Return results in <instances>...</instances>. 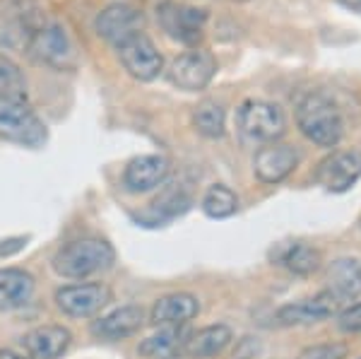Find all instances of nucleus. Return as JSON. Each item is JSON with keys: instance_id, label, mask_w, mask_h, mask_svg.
I'll return each instance as SVG.
<instances>
[{"instance_id": "1", "label": "nucleus", "mask_w": 361, "mask_h": 359, "mask_svg": "<svg viewBox=\"0 0 361 359\" xmlns=\"http://www.w3.org/2000/svg\"><path fill=\"white\" fill-rule=\"evenodd\" d=\"M296 123L311 142L335 147L345 133V118L337 104L323 92H311L296 107Z\"/></svg>"}, {"instance_id": "2", "label": "nucleus", "mask_w": 361, "mask_h": 359, "mask_svg": "<svg viewBox=\"0 0 361 359\" xmlns=\"http://www.w3.org/2000/svg\"><path fill=\"white\" fill-rule=\"evenodd\" d=\"M0 138L25 147H39L46 142L49 130L27 104V97L0 95Z\"/></svg>"}, {"instance_id": "3", "label": "nucleus", "mask_w": 361, "mask_h": 359, "mask_svg": "<svg viewBox=\"0 0 361 359\" xmlns=\"http://www.w3.org/2000/svg\"><path fill=\"white\" fill-rule=\"evenodd\" d=\"M114 263V248L102 239L70 241L54 256V268L63 277H90Z\"/></svg>"}, {"instance_id": "4", "label": "nucleus", "mask_w": 361, "mask_h": 359, "mask_svg": "<svg viewBox=\"0 0 361 359\" xmlns=\"http://www.w3.org/2000/svg\"><path fill=\"white\" fill-rule=\"evenodd\" d=\"M25 51L42 66L54 71H73L78 66V51L70 42L68 32L58 22H42L37 32L29 37Z\"/></svg>"}, {"instance_id": "5", "label": "nucleus", "mask_w": 361, "mask_h": 359, "mask_svg": "<svg viewBox=\"0 0 361 359\" xmlns=\"http://www.w3.org/2000/svg\"><path fill=\"white\" fill-rule=\"evenodd\" d=\"M157 17H159L161 29L176 42L190 46V49H195L202 42L207 25V10L166 0V3H161L157 8Z\"/></svg>"}, {"instance_id": "6", "label": "nucleus", "mask_w": 361, "mask_h": 359, "mask_svg": "<svg viewBox=\"0 0 361 359\" xmlns=\"http://www.w3.org/2000/svg\"><path fill=\"white\" fill-rule=\"evenodd\" d=\"M238 128L253 142H275L284 133V114L277 104L248 99L236 114Z\"/></svg>"}, {"instance_id": "7", "label": "nucleus", "mask_w": 361, "mask_h": 359, "mask_svg": "<svg viewBox=\"0 0 361 359\" xmlns=\"http://www.w3.org/2000/svg\"><path fill=\"white\" fill-rule=\"evenodd\" d=\"M214 75H217V58L200 46L180 54L169 68V80L183 92L205 90Z\"/></svg>"}, {"instance_id": "8", "label": "nucleus", "mask_w": 361, "mask_h": 359, "mask_svg": "<svg viewBox=\"0 0 361 359\" xmlns=\"http://www.w3.org/2000/svg\"><path fill=\"white\" fill-rule=\"evenodd\" d=\"M97 34L118 49L121 44L128 42L135 34H142L145 29V15L142 10H137L135 5L128 3H111L97 15L94 20Z\"/></svg>"}, {"instance_id": "9", "label": "nucleus", "mask_w": 361, "mask_h": 359, "mask_svg": "<svg viewBox=\"0 0 361 359\" xmlns=\"http://www.w3.org/2000/svg\"><path fill=\"white\" fill-rule=\"evenodd\" d=\"M118 58L123 63L130 78L140 80V83H152L164 71V58L157 51V46L147 34H135L128 42L118 46Z\"/></svg>"}, {"instance_id": "10", "label": "nucleus", "mask_w": 361, "mask_h": 359, "mask_svg": "<svg viewBox=\"0 0 361 359\" xmlns=\"http://www.w3.org/2000/svg\"><path fill=\"white\" fill-rule=\"evenodd\" d=\"M361 178V152L359 150H345L335 152L328 159L320 162L316 171V181L325 190L345 193Z\"/></svg>"}, {"instance_id": "11", "label": "nucleus", "mask_w": 361, "mask_h": 359, "mask_svg": "<svg viewBox=\"0 0 361 359\" xmlns=\"http://www.w3.org/2000/svg\"><path fill=\"white\" fill-rule=\"evenodd\" d=\"M296 164H299V152L292 145L267 142L255 152L253 171L263 183H279L296 169Z\"/></svg>"}, {"instance_id": "12", "label": "nucleus", "mask_w": 361, "mask_h": 359, "mask_svg": "<svg viewBox=\"0 0 361 359\" xmlns=\"http://www.w3.org/2000/svg\"><path fill=\"white\" fill-rule=\"evenodd\" d=\"M109 299H111V292L104 285H70L56 292L58 309L73 318L94 316L102 306L109 304Z\"/></svg>"}, {"instance_id": "13", "label": "nucleus", "mask_w": 361, "mask_h": 359, "mask_svg": "<svg viewBox=\"0 0 361 359\" xmlns=\"http://www.w3.org/2000/svg\"><path fill=\"white\" fill-rule=\"evenodd\" d=\"M169 176V162L161 154H142L128 162L123 171V183L133 193H147L166 181Z\"/></svg>"}, {"instance_id": "14", "label": "nucleus", "mask_w": 361, "mask_h": 359, "mask_svg": "<svg viewBox=\"0 0 361 359\" xmlns=\"http://www.w3.org/2000/svg\"><path fill=\"white\" fill-rule=\"evenodd\" d=\"M337 309H340V302L330 292H323L313 299L282 306L277 311V321L282 326H306V323H318L323 318L335 316Z\"/></svg>"}, {"instance_id": "15", "label": "nucleus", "mask_w": 361, "mask_h": 359, "mask_svg": "<svg viewBox=\"0 0 361 359\" xmlns=\"http://www.w3.org/2000/svg\"><path fill=\"white\" fill-rule=\"evenodd\" d=\"M70 340H73V335L68 328L42 326L27 333L22 343H25V350L32 359H58L70 347Z\"/></svg>"}, {"instance_id": "16", "label": "nucleus", "mask_w": 361, "mask_h": 359, "mask_svg": "<svg viewBox=\"0 0 361 359\" xmlns=\"http://www.w3.org/2000/svg\"><path fill=\"white\" fill-rule=\"evenodd\" d=\"M142 321H145V311L140 306H121V309L111 311L104 318L94 321L92 326V333L102 340H121V338H128V335L137 333L142 328Z\"/></svg>"}, {"instance_id": "17", "label": "nucleus", "mask_w": 361, "mask_h": 359, "mask_svg": "<svg viewBox=\"0 0 361 359\" xmlns=\"http://www.w3.org/2000/svg\"><path fill=\"white\" fill-rule=\"evenodd\" d=\"M197 299L193 294L176 292V294H166V297L157 299L152 306V323L157 326H183L190 318L197 316Z\"/></svg>"}, {"instance_id": "18", "label": "nucleus", "mask_w": 361, "mask_h": 359, "mask_svg": "<svg viewBox=\"0 0 361 359\" xmlns=\"http://www.w3.org/2000/svg\"><path fill=\"white\" fill-rule=\"evenodd\" d=\"M328 292L337 302H352L361 294V265L354 258H340L328 268Z\"/></svg>"}, {"instance_id": "19", "label": "nucleus", "mask_w": 361, "mask_h": 359, "mask_svg": "<svg viewBox=\"0 0 361 359\" xmlns=\"http://www.w3.org/2000/svg\"><path fill=\"white\" fill-rule=\"evenodd\" d=\"M34 294V277L20 268L0 270V311L25 306Z\"/></svg>"}, {"instance_id": "20", "label": "nucleus", "mask_w": 361, "mask_h": 359, "mask_svg": "<svg viewBox=\"0 0 361 359\" xmlns=\"http://www.w3.org/2000/svg\"><path fill=\"white\" fill-rule=\"evenodd\" d=\"M229 340H231V331L226 326H207L190 335L185 340L183 350L185 355L193 359H209V357H217L229 345Z\"/></svg>"}, {"instance_id": "21", "label": "nucleus", "mask_w": 361, "mask_h": 359, "mask_svg": "<svg viewBox=\"0 0 361 359\" xmlns=\"http://www.w3.org/2000/svg\"><path fill=\"white\" fill-rule=\"evenodd\" d=\"M183 335H180L178 326H166L164 331H159L152 338L140 343V355L149 359H176L183 352Z\"/></svg>"}, {"instance_id": "22", "label": "nucleus", "mask_w": 361, "mask_h": 359, "mask_svg": "<svg viewBox=\"0 0 361 359\" xmlns=\"http://www.w3.org/2000/svg\"><path fill=\"white\" fill-rule=\"evenodd\" d=\"M193 123L200 135L205 138H222L226 128V114L224 107L212 99H205L202 104H197L195 114H193Z\"/></svg>"}, {"instance_id": "23", "label": "nucleus", "mask_w": 361, "mask_h": 359, "mask_svg": "<svg viewBox=\"0 0 361 359\" xmlns=\"http://www.w3.org/2000/svg\"><path fill=\"white\" fill-rule=\"evenodd\" d=\"M323 263V256H320L318 248H313L311 244H292L287 251L282 253V265L287 270H292L294 275H311L316 273Z\"/></svg>"}, {"instance_id": "24", "label": "nucleus", "mask_w": 361, "mask_h": 359, "mask_svg": "<svg viewBox=\"0 0 361 359\" xmlns=\"http://www.w3.org/2000/svg\"><path fill=\"white\" fill-rule=\"evenodd\" d=\"M202 210H205V215L212 217V219L231 217L238 210V198L229 186L217 183V186L207 188L205 198H202Z\"/></svg>"}, {"instance_id": "25", "label": "nucleus", "mask_w": 361, "mask_h": 359, "mask_svg": "<svg viewBox=\"0 0 361 359\" xmlns=\"http://www.w3.org/2000/svg\"><path fill=\"white\" fill-rule=\"evenodd\" d=\"M0 95L5 97H25L27 95V80L22 75L20 66L8 58L5 54H0Z\"/></svg>"}, {"instance_id": "26", "label": "nucleus", "mask_w": 361, "mask_h": 359, "mask_svg": "<svg viewBox=\"0 0 361 359\" xmlns=\"http://www.w3.org/2000/svg\"><path fill=\"white\" fill-rule=\"evenodd\" d=\"M188 202H190L188 195H183L180 190H169V193L154 200V207L159 212H164L166 217H173V215H178V212H183L185 207H188Z\"/></svg>"}, {"instance_id": "27", "label": "nucleus", "mask_w": 361, "mask_h": 359, "mask_svg": "<svg viewBox=\"0 0 361 359\" xmlns=\"http://www.w3.org/2000/svg\"><path fill=\"white\" fill-rule=\"evenodd\" d=\"M347 357V347L345 345H313L306 347L299 355V359H345Z\"/></svg>"}, {"instance_id": "28", "label": "nucleus", "mask_w": 361, "mask_h": 359, "mask_svg": "<svg viewBox=\"0 0 361 359\" xmlns=\"http://www.w3.org/2000/svg\"><path fill=\"white\" fill-rule=\"evenodd\" d=\"M340 328H345V331H361V302L349 306L347 311H342Z\"/></svg>"}, {"instance_id": "29", "label": "nucleus", "mask_w": 361, "mask_h": 359, "mask_svg": "<svg viewBox=\"0 0 361 359\" xmlns=\"http://www.w3.org/2000/svg\"><path fill=\"white\" fill-rule=\"evenodd\" d=\"M10 244H13V239H10V241H3V244H0V256H10V253L20 251V248L25 246V239H22V241H17L15 246H10Z\"/></svg>"}, {"instance_id": "30", "label": "nucleus", "mask_w": 361, "mask_h": 359, "mask_svg": "<svg viewBox=\"0 0 361 359\" xmlns=\"http://www.w3.org/2000/svg\"><path fill=\"white\" fill-rule=\"evenodd\" d=\"M0 359H27V357L17 355V352H13V350H0Z\"/></svg>"}, {"instance_id": "31", "label": "nucleus", "mask_w": 361, "mask_h": 359, "mask_svg": "<svg viewBox=\"0 0 361 359\" xmlns=\"http://www.w3.org/2000/svg\"><path fill=\"white\" fill-rule=\"evenodd\" d=\"M340 3H345V5H347V8L361 10V0H340Z\"/></svg>"}, {"instance_id": "32", "label": "nucleus", "mask_w": 361, "mask_h": 359, "mask_svg": "<svg viewBox=\"0 0 361 359\" xmlns=\"http://www.w3.org/2000/svg\"><path fill=\"white\" fill-rule=\"evenodd\" d=\"M238 3H246V0H238Z\"/></svg>"}]
</instances>
